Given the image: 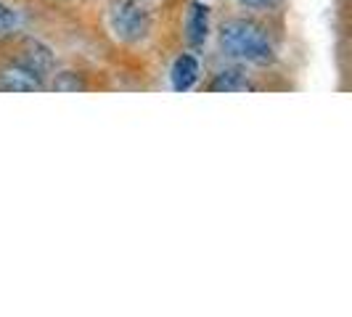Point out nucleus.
Masks as SVG:
<instances>
[{"label":"nucleus","instance_id":"obj_4","mask_svg":"<svg viewBox=\"0 0 352 317\" xmlns=\"http://www.w3.org/2000/svg\"><path fill=\"white\" fill-rule=\"evenodd\" d=\"M16 64H21V67H27V69H32L35 74L43 77L53 67V56L45 45H40L35 40H27L24 43V51H21V58H19Z\"/></svg>","mask_w":352,"mask_h":317},{"label":"nucleus","instance_id":"obj_6","mask_svg":"<svg viewBox=\"0 0 352 317\" xmlns=\"http://www.w3.org/2000/svg\"><path fill=\"white\" fill-rule=\"evenodd\" d=\"M210 32V8L204 3L191 5V16H188V43L191 45H204Z\"/></svg>","mask_w":352,"mask_h":317},{"label":"nucleus","instance_id":"obj_10","mask_svg":"<svg viewBox=\"0 0 352 317\" xmlns=\"http://www.w3.org/2000/svg\"><path fill=\"white\" fill-rule=\"evenodd\" d=\"M247 3H265V0H247Z\"/></svg>","mask_w":352,"mask_h":317},{"label":"nucleus","instance_id":"obj_9","mask_svg":"<svg viewBox=\"0 0 352 317\" xmlns=\"http://www.w3.org/2000/svg\"><path fill=\"white\" fill-rule=\"evenodd\" d=\"M14 27H16V16H14V11H11L8 5H3V3H0V35L11 32Z\"/></svg>","mask_w":352,"mask_h":317},{"label":"nucleus","instance_id":"obj_1","mask_svg":"<svg viewBox=\"0 0 352 317\" xmlns=\"http://www.w3.org/2000/svg\"><path fill=\"white\" fill-rule=\"evenodd\" d=\"M220 45L223 51L241 58L249 64H270L273 61V43L260 24L247 19H233L226 21L220 30Z\"/></svg>","mask_w":352,"mask_h":317},{"label":"nucleus","instance_id":"obj_3","mask_svg":"<svg viewBox=\"0 0 352 317\" xmlns=\"http://www.w3.org/2000/svg\"><path fill=\"white\" fill-rule=\"evenodd\" d=\"M0 88L8 93H35V90H43V80L32 69L21 64H11L0 71Z\"/></svg>","mask_w":352,"mask_h":317},{"label":"nucleus","instance_id":"obj_2","mask_svg":"<svg viewBox=\"0 0 352 317\" xmlns=\"http://www.w3.org/2000/svg\"><path fill=\"white\" fill-rule=\"evenodd\" d=\"M109 27L122 43H141L151 30V19L138 0H114L109 11Z\"/></svg>","mask_w":352,"mask_h":317},{"label":"nucleus","instance_id":"obj_8","mask_svg":"<svg viewBox=\"0 0 352 317\" xmlns=\"http://www.w3.org/2000/svg\"><path fill=\"white\" fill-rule=\"evenodd\" d=\"M53 90L56 93H77V90H85V82L74 71H61L53 80Z\"/></svg>","mask_w":352,"mask_h":317},{"label":"nucleus","instance_id":"obj_7","mask_svg":"<svg viewBox=\"0 0 352 317\" xmlns=\"http://www.w3.org/2000/svg\"><path fill=\"white\" fill-rule=\"evenodd\" d=\"M249 88H252V85H249L247 77H244L239 69L220 71L210 85L212 93H239V90H249Z\"/></svg>","mask_w":352,"mask_h":317},{"label":"nucleus","instance_id":"obj_5","mask_svg":"<svg viewBox=\"0 0 352 317\" xmlns=\"http://www.w3.org/2000/svg\"><path fill=\"white\" fill-rule=\"evenodd\" d=\"M199 80V64H196L194 56H180L173 67V88L177 93H186V90L194 88V82Z\"/></svg>","mask_w":352,"mask_h":317}]
</instances>
